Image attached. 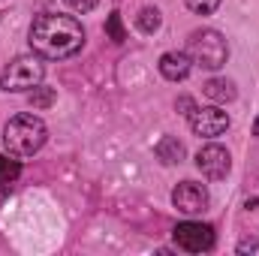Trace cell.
<instances>
[{"instance_id": "cell-1", "label": "cell", "mask_w": 259, "mask_h": 256, "mask_svg": "<svg viewBox=\"0 0 259 256\" xmlns=\"http://www.w3.org/2000/svg\"><path fill=\"white\" fill-rule=\"evenodd\" d=\"M81 46H84V27L72 15L49 12L30 24V49L39 58L64 61V58H72Z\"/></svg>"}, {"instance_id": "cell-2", "label": "cell", "mask_w": 259, "mask_h": 256, "mask_svg": "<svg viewBox=\"0 0 259 256\" xmlns=\"http://www.w3.org/2000/svg\"><path fill=\"white\" fill-rule=\"evenodd\" d=\"M49 139L46 124L36 115H15L3 127V145L12 157H33Z\"/></svg>"}, {"instance_id": "cell-3", "label": "cell", "mask_w": 259, "mask_h": 256, "mask_svg": "<svg viewBox=\"0 0 259 256\" xmlns=\"http://www.w3.org/2000/svg\"><path fill=\"white\" fill-rule=\"evenodd\" d=\"M187 55L190 61L199 64L202 69H220L229 58V46L223 39V33L205 27V30H193L190 42H187Z\"/></svg>"}, {"instance_id": "cell-4", "label": "cell", "mask_w": 259, "mask_h": 256, "mask_svg": "<svg viewBox=\"0 0 259 256\" xmlns=\"http://www.w3.org/2000/svg\"><path fill=\"white\" fill-rule=\"evenodd\" d=\"M42 75H46V66H42V58L36 52L33 55H21L0 72V88L9 91V94H21V91L39 88Z\"/></svg>"}, {"instance_id": "cell-5", "label": "cell", "mask_w": 259, "mask_h": 256, "mask_svg": "<svg viewBox=\"0 0 259 256\" xmlns=\"http://www.w3.org/2000/svg\"><path fill=\"white\" fill-rule=\"evenodd\" d=\"M175 244L187 253H208L214 247V229L208 223H178L175 226Z\"/></svg>"}, {"instance_id": "cell-6", "label": "cell", "mask_w": 259, "mask_h": 256, "mask_svg": "<svg viewBox=\"0 0 259 256\" xmlns=\"http://www.w3.org/2000/svg\"><path fill=\"white\" fill-rule=\"evenodd\" d=\"M196 166H199V172H202L205 178L220 181V178L229 175L232 157H229V151H226L223 145H205V148H199V154H196Z\"/></svg>"}, {"instance_id": "cell-7", "label": "cell", "mask_w": 259, "mask_h": 256, "mask_svg": "<svg viewBox=\"0 0 259 256\" xmlns=\"http://www.w3.org/2000/svg\"><path fill=\"white\" fill-rule=\"evenodd\" d=\"M190 130L202 139H214L220 133L229 130V115L220 109V106H202V109H193L190 115Z\"/></svg>"}, {"instance_id": "cell-8", "label": "cell", "mask_w": 259, "mask_h": 256, "mask_svg": "<svg viewBox=\"0 0 259 256\" xmlns=\"http://www.w3.org/2000/svg\"><path fill=\"white\" fill-rule=\"evenodd\" d=\"M172 205H175L181 214H202V211L208 208V190H205V184L181 181V184L172 190Z\"/></svg>"}, {"instance_id": "cell-9", "label": "cell", "mask_w": 259, "mask_h": 256, "mask_svg": "<svg viewBox=\"0 0 259 256\" xmlns=\"http://www.w3.org/2000/svg\"><path fill=\"white\" fill-rule=\"evenodd\" d=\"M157 66H160V75H163V78H169V81H184V78L190 75V69H193V61H190L187 52H166Z\"/></svg>"}, {"instance_id": "cell-10", "label": "cell", "mask_w": 259, "mask_h": 256, "mask_svg": "<svg viewBox=\"0 0 259 256\" xmlns=\"http://www.w3.org/2000/svg\"><path fill=\"white\" fill-rule=\"evenodd\" d=\"M205 97L208 100H214V103H229V100H235V84L229 81V78H211V81H205Z\"/></svg>"}, {"instance_id": "cell-11", "label": "cell", "mask_w": 259, "mask_h": 256, "mask_svg": "<svg viewBox=\"0 0 259 256\" xmlns=\"http://www.w3.org/2000/svg\"><path fill=\"white\" fill-rule=\"evenodd\" d=\"M157 157H160L166 166H175V163L184 160V145H181L178 139L166 136V139H160V145H157Z\"/></svg>"}, {"instance_id": "cell-12", "label": "cell", "mask_w": 259, "mask_h": 256, "mask_svg": "<svg viewBox=\"0 0 259 256\" xmlns=\"http://www.w3.org/2000/svg\"><path fill=\"white\" fill-rule=\"evenodd\" d=\"M18 175H21V163H18L12 154H9V157L0 154V187H9Z\"/></svg>"}, {"instance_id": "cell-13", "label": "cell", "mask_w": 259, "mask_h": 256, "mask_svg": "<svg viewBox=\"0 0 259 256\" xmlns=\"http://www.w3.org/2000/svg\"><path fill=\"white\" fill-rule=\"evenodd\" d=\"M136 24H139L142 33H154V30H160V9H157V6H145V9L136 15Z\"/></svg>"}, {"instance_id": "cell-14", "label": "cell", "mask_w": 259, "mask_h": 256, "mask_svg": "<svg viewBox=\"0 0 259 256\" xmlns=\"http://www.w3.org/2000/svg\"><path fill=\"white\" fill-rule=\"evenodd\" d=\"M184 3H187V9H193L196 15H211L220 6V0H184Z\"/></svg>"}, {"instance_id": "cell-15", "label": "cell", "mask_w": 259, "mask_h": 256, "mask_svg": "<svg viewBox=\"0 0 259 256\" xmlns=\"http://www.w3.org/2000/svg\"><path fill=\"white\" fill-rule=\"evenodd\" d=\"M97 3H100V0H66V6H69L72 12H78V15L94 12V9H97Z\"/></svg>"}, {"instance_id": "cell-16", "label": "cell", "mask_w": 259, "mask_h": 256, "mask_svg": "<svg viewBox=\"0 0 259 256\" xmlns=\"http://www.w3.org/2000/svg\"><path fill=\"white\" fill-rule=\"evenodd\" d=\"M109 33H112V39H115V42H124V30H121V15H118V12H112V15H109Z\"/></svg>"}, {"instance_id": "cell-17", "label": "cell", "mask_w": 259, "mask_h": 256, "mask_svg": "<svg viewBox=\"0 0 259 256\" xmlns=\"http://www.w3.org/2000/svg\"><path fill=\"white\" fill-rule=\"evenodd\" d=\"M52 100H55L52 91H39V88H33V94H30V103H33V106H49Z\"/></svg>"}, {"instance_id": "cell-18", "label": "cell", "mask_w": 259, "mask_h": 256, "mask_svg": "<svg viewBox=\"0 0 259 256\" xmlns=\"http://www.w3.org/2000/svg\"><path fill=\"white\" fill-rule=\"evenodd\" d=\"M238 250H241V253H247V250L253 253V250H256V241H253V238H247V241H241V244H238Z\"/></svg>"}, {"instance_id": "cell-19", "label": "cell", "mask_w": 259, "mask_h": 256, "mask_svg": "<svg viewBox=\"0 0 259 256\" xmlns=\"http://www.w3.org/2000/svg\"><path fill=\"white\" fill-rule=\"evenodd\" d=\"M6 193H9V187H0V202H3V196H6Z\"/></svg>"}, {"instance_id": "cell-20", "label": "cell", "mask_w": 259, "mask_h": 256, "mask_svg": "<svg viewBox=\"0 0 259 256\" xmlns=\"http://www.w3.org/2000/svg\"><path fill=\"white\" fill-rule=\"evenodd\" d=\"M253 133H256V136H259V118H256V121H253Z\"/></svg>"}]
</instances>
